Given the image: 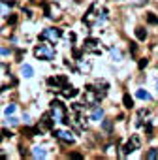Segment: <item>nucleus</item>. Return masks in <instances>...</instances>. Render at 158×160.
I'll return each mask as SVG.
<instances>
[{
  "instance_id": "nucleus-7",
  "label": "nucleus",
  "mask_w": 158,
  "mask_h": 160,
  "mask_svg": "<svg viewBox=\"0 0 158 160\" xmlns=\"http://www.w3.org/2000/svg\"><path fill=\"white\" fill-rule=\"evenodd\" d=\"M83 49L87 51V53H96V55L102 53V49H100V40H96V38H87Z\"/></svg>"
},
{
  "instance_id": "nucleus-21",
  "label": "nucleus",
  "mask_w": 158,
  "mask_h": 160,
  "mask_svg": "<svg viewBox=\"0 0 158 160\" xmlns=\"http://www.w3.org/2000/svg\"><path fill=\"white\" fill-rule=\"evenodd\" d=\"M13 113H15V104H9L6 107V115H13Z\"/></svg>"
},
{
  "instance_id": "nucleus-26",
  "label": "nucleus",
  "mask_w": 158,
  "mask_h": 160,
  "mask_svg": "<svg viewBox=\"0 0 158 160\" xmlns=\"http://www.w3.org/2000/svg\"><path fill=\"white\" fill-rule=\"evenodd\" d=\"M0 141H2V134H0Z\"/></svg>"
},
{
  "instance_id": "nucleus-13",
  "label": "nucleus",
  "mask_w": 158,
  "mask_h": 160,
  "mask_svg": "<svg viewBox=\"0 0 158 160\" xmlns=\"http://www.w3.org/2000/svg\"><path fill=\"white\" fill-rule=\"evenodd\" d=\"M136 96H137V98H141V100H152V96H151L147 90H143V89L137 90V92H136Z\"/></svg>"
},
{
  "instance_id": "nucleus-6",
  "label": "nucleus",
  "mask_w": 158,
  "mask_h": 160,
  "mask_svg": "<svg viewBox=\"0 0 158 160\" xmlns=\"http://www.w3.org/2000/svg\"><path fill=\"white\" fill-rule=\"evenodd\" d=\"M55 134V138H58L60 141H64V143H74L75 141V134L72 130H60V128H57V130H53Z\"/></svg>"
},
{
  "instance_id": "nucleus-19",
  "label": "nucleus",
  "mask_w": 158,
  "mask_h": 160,
  "mask_svg": "<svg viewBox=\"0 0 158 160\" xmlns=\"http://www.w3.org/2000/svg\"><path fill=\"white\" fill-rule=\"evenodd\" d=\"M17 119H15V117H12V115H8V121H6V125H12V126H15V125H17Z\"/></svg>"
},
{
  "instance_id": "nucleus-24",
  "label": "nucleus",
  "mask_w": 158,
  "mask_h": 160,
  "mask_svg": "<svg viewBox=\"0 0 158 160\" xmlns=\"http://www.w3.org/2000/svg\"><path fill=\"white\" fill-rule=\"evenodd\" d=\"M0 55H9V49H0Z\"/></svg>"
},
{
  "instance_id": "nucleus-1",
  "label": "nucleus",
  "mask_w": 158,
  "mask_h": 160,
  "mask_svg": "<svg viewBox=\"0 0 158 160\" xmlns=\"http://www.w3.org/2000/svg\"><path fill=\"white\" fill-rule=\"evenodd\" d=\"M51 119L57 122H62V125H70V117H68V109L62 102L53 100L51 102Z\"/></svg>"
},
{
  "instance_id": "nucleus-5",
  "label": "nucleus",
  "mask_w": 158,
  "mask_h": 160,
  "mask_svg": "<svg viewBox=\"0 0 158 160\" xmlns=\"http://www.w3.org/2000/svg\"><path fill=\"white\" fill-rule=\"evenodd\" d=\"M139 145H141L139 136H136V134H134V136H130V141L126 143L124 147H122V156H128V154H130V153H134Z\"/></svg>"
},
{
  "instance_id": "nucleus-15",
  "label": "nucleus",
  "mask_w": 158,
  "mask_h": 160,
  "mask_svg": "<svg viewBox=\"0 0 158 160\" xmlns=\"http://www.w3.org/2000/svg\"><path fill=\"white\" fill-rule=\"evenodd\" d=\"M109 53H111V56H113V59H115V60H122V53H120V51H119V49H115V47H111V49H109Z\"/></svg>"
},
{
  "instance_id": "nucleus-18",
  "label": "nucleus",
  "mask_w": 158,
  "mask_h": 160,
  "mask_svg": "<svg viewBox=\"0 0 158 160\" xmlns=\"http://www.w3.org/2000/svg\"><path fill=\"white\" fill-rule=\"evenodd\" d=\"M102 128H104L105 132H111V128H113V122H111V121H104V125H102Z\"/></svg>"
},
{
  "instance_id": "nucleus-12",
  "label": "nucleus",
  "mask_w": 158,
  "mask_h": 160,
  "mask_svg": "<svg viewBox=\"0 0 158 160\" xmlns=\"http://www.w3.org/2000/svg\"><path fill=\"white\" fill-rule=\"evenodd\" d=\"M21 74L25 75V77H32L34 75V68L30 64H23V68H21Z\"/></svg>"
},
{
  "instance_id": "nucleus-10",
  "label": "nucleus",
  "mask_w": 158,
  "mask_h": 160,
  "mask_svg": "<svg viewBox=\"0 0 158 160\" xmlns=\"http://www.w3.org/2000/svg\"><path fill=\"white\" fill-rule=\"evenodd\" d=\"M60 92H62V96H64V98H75V96L79 94L77 89H74V87H68V85H66Z\"/></svg>"
},
{
  "instance_id": "nucleus-17",
  "label": "nucleus",
  "mask_w": 158,
  "mask_h": 160,
  "mask_svg": "<svg viewBox=\"0 0 158 160\" xmlns=\"http://www.w3.org/2000/svg\"><path fill=\"white\" fill-rule=\"evenodd\" d=\"M136 36H137V40H145L147 38V32H145L143 28H137L136 30Z\"/></svg>"
},
{
  "instance_id": "nucleus-9",
  "label": "nucleus",
  "mask_w": 158,
  "mask_h": 160,
  "mask_svg": "<svg viewBox=\"0 0 158 160\" xmlns=\"http://www.w3.org/2000/svg\"><path fill=\"white\" fill-rule=\"evenodd\" d=\"M13 4L15 2H12V0H0V15H8L9 8H12Z\"/></svg>"
},
{
  "instance_id": "nucleus-11",
  "label": "nucleus",
  "mask_w": 158,
  "mask_h": 160,
  "mask_svg": "<svg viewBox=\"0 0 158 160\" xmlns=\"http://www.w3.org/2000/svg\"><path fill=\"white\" fill-rule=\"evenodd\" d=\"M32 156L34 158H45L47 156V151H45L43 147H34L32 149Z\"/></svg>"
},
{
  "instance_id": "nucleus-16",
  "label": "nucleus",
  "mask_w": 158,
  "mask_h": 160,
  "mask_svg": "<svg viewBox=\"0 0 158 160\" xmlns=\"http://www.w3.org/2000/svg\"><path fill=\"white\" fill-rule=\"evenodd\" d=\"M147 23L149 25H158V17H154V13H149L147 15Z\"/></svg>"
},
{
  "instance_id": "nucleus-22",
  "label": "nucleus",
  "mask_w": 158,
  "mask_h": 160,
  "mask_svg": "<svg viewBox=\"0 0 158 160\" xmlns=\"http://www.w3.org/2000/svg\"><path fill=\"white\" fill-rule=\"evenodd\" d=\"M156 156H158V151H156V149H152V151L147 154V158H149V160H154Z\"/></svg>"
},
{
  "instance_id": "nucleus-4",
  "label": "nucleus",
  "mask_w": 158,
  "mask_h": 160,
  "mask_svg": "<svg viewBox=\"0 0 158 160\" xmlns=\"http://www.w3.org/2000/svg\"><path fill=\"white\" fill-rule=\"evenodd\" d=\"M47 85L53 87L55 92H60L66 85H68V79H66V75H55V77H49L47 79Z\"/></svg>"
},
{
  "instance_id": "nucleus-8",
  "label": "nucleus",
  "mask_w": 158,
  "mask_h": 160,
  "mask_svg": "<svg viewBox=\"0 0 158 160\" xmlns=\"http://www.w3.org/2000/svg\"><path fill=\"white\" fill-rule=\"evenodd\" d=\"M90 107H92L90 119H92V121H102V119H104V109H102L98 104H94V106H90Z\"/></svg>"
},
{
  "instance_id": "nucleus-3",
  "label": "nucleus",
  "mask_w": 158,
  "mask_h": 160,
  "mask_svg": "<svg viewBox=\"0 0 158 160\" xmlns=\"http://www.w3.org/2000/svg\"><path fill=\"white\" fill-rule=\"evenodd\" d=\"M60 38H62V30L60 28H45L40 34V40L42 42H49V43H57Z\"/></svg>"
},
{
  "instance_id": "nucleus-23",
  "label": "nucleus",
  "mask_w": 158,
  "mask_h": 160,
  "mask_svg": "<svg viewBox=\"0 0 158 160\" xmlns=\"http://www.w3.org/2000/svg\"><path fill=\"white\" fill-rule=\"evenodd\" d=\"M8 21H9V25H15V23H17V17H15V15H12Z\"/></svg>"
},
{
  "instance_id": "nucleus-25",
  "label": "nucleus",
  "mask_w": 158,
  "mask_h": 160,
  "mask_svg": "<svg viewBox=\"0 0 158 160\" xmlns=\"http://www.w3.org/2000/svg\"><path fill=\"white\" fill-rule=\"evenodd\" d=\"M145 66H147V60L143 59V60H141V62H139V68H145Z\"/></svg>"
},
{
  "instance_id": "nucleus-2",
  "label": "nucleus",
  "mask_w": 158,
  "mask_h": 160,
  "mask_svg": "<svg viewBox=\"0 0 158 160\" xmlns=\"http://www.w3.org/2000/svg\"><path fill=\"white\" fill-rule=\"evenodd\" d=\"M34 56L40 60H55V56H57V53H55V47H53V43H49V42H45L42 45H38L36 49H34Z\"/></svg>"
},
{
  "instance_id": "nucleus-14",
  "label": "nucleus",
  "mask_w": 158,
  "mask_h": 160,
  "mask_svg": "<svg viewBox=\"0 0 158 160\" xmlns=\"http://www.w3.org/2000/svg\"><path fill=\"white\" fill-rule=\"evenodd\" d=\"M122 102H124V107H128V109H132V107H134V100L130 98V94H124Z\"/></svg>"
},
{
  "instance_id": "nucleus-20",
  "label": "nucleus",
  "mask_w": 158,
  "mask_h": 160,
  "mask_svg": "<svg viewBox=\"0 0 158 160\" xmlns=\"http://www.w3.org/2000/svg\"><path fill=\"white\" fill-rule=\"evenodd\" d=\"M79 68H81V72H89L90 70V64H85L83 60H79Z\"/></svg>"
}]
</instances>
